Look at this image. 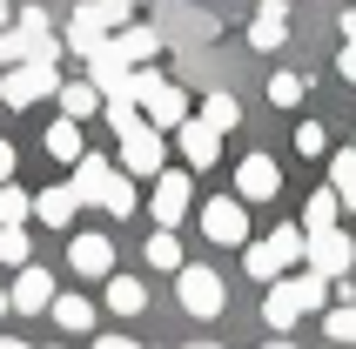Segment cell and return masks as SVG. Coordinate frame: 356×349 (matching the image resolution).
<instances>
[{
	"label": "cell",
	"mask_w": 356,
	"mask_h": 349,
	"mask_svg": "<svg viewBox=\"0 0 356 349\" xmlns=\"http://www.w3.org/2000/svg\"><path fill=\"white\" fill-rule=\"evenodd\" d=\"M302 262H309V275H350V262H356V242L343 229H323V235H302Z\"/></svg>",
	"instance_id": "cell-7"
},
{
	"label": "cell",
	"mask_w": 356,
	"mask_h": 349,
	"mask_svg": "<svg viewBox=\"0 0 356 349\" xmlns=\"http://www.w3.org/2000/svg\"><path fill=\"white\" fill-rule=\"evenodd\" d=\"M175 141H181V161H188V168H216V161H222V135H216V128H209L202 115H188V121H181V128H175Z\"/></svg>",
	"instance_id": "cell-12"
},
{
	"label": "cell",
	"mask_w": 356,
	"mask_h": 349,
	"mask_svg": "<svg viewBox=\"0 0 356 349\" xmlns=\"http://www.w3.org/2000/svg\"><path fill=\"white\" fill-rule=\"evenodd\" d=\"M108 181H115L108 155H81V161H74V181H67V188H74V202H81V209H101V202H108Z\"/></svg>",
	"instance_id": "cell-15"
},
{
	"label": "cell",
	"mask_w": 356,
	"mask_h": 349,
	"mask_svg": "<svg viewBox=\"0 0 356 349\" xmlns=\"http://www.w3.org/2000/svg\"><path fill=\"white\" fill-rule=\"evenodd\" d=\"M0 316H7V289H0Z\"/></svg>",
	"instance_id": "cell-40"
},
{
	"label": "cell",
	"mask_w": 356,
	"mask_h": 349,
	"mask_svg": "<svg viewBox=\"0 0 356 349\" xmlns=\"http://www.w3.org/2000/svg\"><path fill=\"white\" fill-rule=\"evenodd\" d=\"M282 40H289V0H262L256 20H249V47L256 54H276Z\"/></svg>",
	"instance_id": "cell-13"
},
{
	"label": "cell",
	"mask_w": 356,
	"mask_h": 349,
	"mask_svg": "<svg viewBox=\"0 0 356 349\" xmlns=\"http://www.w3.org/2000/svg\"><path fill=\"white\" fill-rule=\"evenodd\" d=\"M323 302H330V282H323V275H276V282H269V295H262V323H269V330H296L302 316L309 309H323Z\"/></svg>",
	"instance_id": "cell-1"
},
{
	"label": "cell",
	"mask_w": 356,
	"mask_h": 349,
	"mask_svg": "<svg viewBox=\"0 0 356 349\" xmlns=\"http://www.w3.org/2000/svg\"><path fill=\"white\" fill-rule=\"evenodd\" d=\"M54 95H60V115H67V121H88V115L101 108V95L88 88V81H60Z\"/></svg>",
	"instance_id": "cell-24"
},
{
	"label": "cell",
	"mask_w": 356,
	"mask_h": 349,
	"mask_svg": "<svg viewBox=\"0 0 356 349\" xmlns=\"http://www.w3.org/2000/svg\"><path fill=\"white\" fill-rule=\"evenodd\" d=\"M302 262V229L296 222H276V229L262 235V242H242V269L256 275V282H276Z\"/></svg>",
	"instance_id": "cell-2"
},
{
	"label": "cell",
	"mask_w": 356,
	"mask_h": 349,
	"mask_svg": "<svg viewBox=\"0 0 356 349\" xmlns=\"http://www.w3.org/2000/svg\"><path fill=\"white\" fill-rule=\"evenodd\" d=\"M101 209L115 215V222H121V215H135V181H128V174H115V181H108V202H101Z\"/></svg>",
	"instance_id": "cell-29"
},
{
	"label": "cell",
	"mask_w": 356,
	"mask_h": 349,
	"mask_svg": "<svg viewBox=\"0 0 356 349\" xmlns=\"http://www.w3.org/2000/svg\"><path fill=\"white\" fill-rule=\"evenodd\" d=\"M141 255H148L155 269H181V242H175V229H155V235H148V249H141Z\"/></svg>",
	"instance_id": "cell-27"
},
{
	"label": "cell",
	"mask_w": 356,
	"mask_h": 349,
	"mask_svg": "<svg viewBox=\"0 0 356 349\" xmlns=\"http://www.w3.org/2000/svg\"><path fill=\"white\" fill-rule=\"evenodd\" d=\"M47 302H54V275L27 262V269L14 275V289H7V309H20V316H40Z\"/></svg>",
	"instance_id": "cell-14"
},
{
	"label": "cell",
	"mask_w": 356,
	"mask_h": 349,
	"mask_svg": "<svg viewBox=\"0 0 356 349\" xmlns=\"http://www.w3.org/2000/svg\"><path fill=\"white\" fill-rule=\"evenodd\" d=\"M161 161H168V148H161V135L148 128V121L121 135V168L128 174H161Z\"/></svg>",
	"instance_id": "cell-11"
},
{
	"label": "cell",
	"mask_w": 356,
	"mask_h": 349,
	"mask_svg": "<svg viewBox=\"0 0 356 349\" xmlns=\"http://www.w3.org/2000/svg\"><path fill=\"white\" fill-rule=\"evenodd\" d=\"M175 295H181V309L188 316H222V302H229V289H222V275L209 269V262H181L175 269Z\"/></svg>",
	"instance_id": "cell-5"
},
{
	"label": "cell",
	"mask_w": 356,
	"mask_h": 349,
	"mask_svg": "<svg viewBox=\"0 0 356 349\" xmlns=\"http://www.w3.org/2000/svg\"><path fill=\"white\" fill-rule=\"evenodd\" d=\"M27 215H34V195L14 188V181H0V229H20Z\"/></svg>",
	"instance_id": "cell-26"
},
{
	"label": "cell",
	"mask_w": 356,
	"mask_h": 349,
	"mask_svg": "<svg viewBox=\"0 0 356 349\" xmlns=\"http://www.w3.org/2000/svg\"><path fill=\"white\" fill-rule=\"evenodd\" d=\"M323 330H330V343H356V302L330 309V316H323Z\"/></svg>",
	"instance_id": "cell-30"
},
{
	"label": "cell",
	"mask_w": 356,
	"mask_h": 349,
	"mask_svg": "<svg viewBox=\"0 0 356 349\" xmlns=\"http://www.w3.org/2000/svg\"><path fill=\"white\" fill-rule=\"evenodd\" d=\"M188 202H195V181H188L181 168H161V174H155V195H148L155 229H175L181 215H188Z\"/></svg>",
	"instance_id": "cell-8"
},
{
	"label": "cell",
	"mask_w": 356,
	"mask_h": 349,
	"mask_svg": "<svg viewBox=\"0 0 356 349\" xmlns=\"http://www.w3.org/2000/svg\"><path fill=\"white\" fill-rule=\"evenodd\" d=\"M67 262H74V275H115V242L108 235H74Z\"/></svg>",
	"instance_id": "cell-16"
},
{
	"label": "cell",
	"mask_w": 356,
	"mask_h": 349,
	"mask_svg": "<svg viewBox=\"0 0 356 349\" xmlns=\"http://www.w3.org/2000/svg\"><path fill=\"white\" fill-rule=\"evenodd\" d=\"M0 262L27 269V229H0Z\"/></svg>",
	"instance_id": "cell-32"
},
{
	"label": "cell",
	"mask_w": 356,
	"mask_h": 349,
	"mask_svg": "<svg viewBox=\"0 0 356 349\" xmlns=\"http://www.w3.org/2000/svg\"><path fill=\"white\" fill-rule=\"evenodd\" d=\"M202 121H209L216 135H229V128H236V121H242V101L229 95V88H216V95L202 101Z\"/></svg>",
	"instance_id": "cell-25"
},
{
	"label": "cell",
	"mask_w": 356,
	"mask_h": 349,
	"mask_svg": "<svg viewBox=\"0 0 356 349\" xmlns=\"http://www.w3.org/2000/svg\"><path fill=\"white\" fill-rule=\"evenodd\" d=\"M276 195H282L276 155H242L236 161V202H276Z\"/></svg>",
	"instance_id": "cell-9"
},
{
	"label": "cell",
	"mask_w": 356,
	"mask_h": 349,
	"mask_svg": "<svg viewBox=\"0 0 356 349\" xmlns=\"http://www.w3.org/2000/svg\"><path fill=\"white\" fill-rule=\"evenodd\" d=\"M330 188H337L343 209H356V148H337L330 155Z\"/></svg>",
	"instance_id": "cell-23"
},
{
	"label": "cell",
	"mask_w": 356,
	"mask_h": 349,
	"mask_svg": "<svg viewBox=\"0 0 356 349\" xmlns=\"http://www.w3.org/2000/svg\"><path fill=\"white\" fill-rule=\"evenodd\" d=\"M202 235L222 242V249H242V242H249V202H236V195L202 202Z\"/></svg>",
	"instance_id": "cell-6"
},
{
	"label": "cell",
	"mask_w": 356,
	"mask_h": 349,
	"mask_svg": "<svg viewBox=\"0 0 356 349\" xmlns=\"http://www.w3.org/2000/svg\"><path fill=\"white\" fill-rule=\"evenodd\" d=\"M269 349H296V343H282V336H276V343H269Z\"/></svg>",
	"instance_id": "cell-38"
},
{
	"label": "cell",
	"mask_w": 356,
	"mask_h": 349,
	"mask_svg": "<svg viewBox=\"0 0 356 349\" xmlns=\"http://www.w3.org/2000/svg\"><path fill=\"white\" fill-rule=\"evenodd\" d=\"M188 349H222V343H188Z\"/></svg>",
	"instance_id": "cell-39"
},
{
	"label": "cell",
	"mask_w": 356,
	"mask_h": 349,
	"mask_svg": "<svg viewBox=\"0 0 356 349\" xmlns=\"http://www.w3.org/2000/svg\"><path fill=\"white\" fill-rule=\"evenodd\" d=\"M47 316H54L67 336H88V330H95V302H88V295H54Z\"/></svg>",
	"instance_id": "cell-19"
},
{
	"label": "cell",
	"mask_w": 356,
	"mask_h": 349,
	"mask_svg": "<svg viewBox=\"0 0 356 349\" xmlns=\"http://www.w3.org/2000/svg\"><path fill=\"white\" fill-rule=\"evenodd\" d=\"M14 168H20V155H14V141H0V181H14Z\"/></svg>",
	"instance_id": "cell-35"
},
{
	"label": "cell",
	"mask_w": 356,
	"mask_h": 349,
	"mask_svg": "<svg viewBox=\"0 0 356 349\" xmlns=\"http://www.w3.org/2000/svg\"><path fill=\"white\" fill-rule=\"evenodd\" d=\"M302 95H309V81H302V74H269V101H276V108H296Z\"/></svg>",
	"instance_id": "cell-28"
},
{
	"label": "cell",
	"mask_w": 356,
	"mask_h": 349,
	"mask_svg": "<svg viewBox=\"0 0 356 349\" xmlns=\"http://www.w3.org/2000/svg\"><path fill=\"white\" fill-rule=\"evenodd\" d=\"M128 7H141V0H128Z\"/></svg>",
	"instance_id": "cell-42"
},
{
	"label": "cell",
	"mask_w": 356,
	"mask_h": 349,
	"mask_svg": "<svg viewBox=\"0 0 356 349\" xmlns=\"http://www.w3.org/2000/svg\"><path fill=\"white\" fill-rule=\"evenodd\" d=\"M337 215H343L337 188H316V195H309V209H302V222H296V229H302V235H323V229H337Z\"/></svg>",
	"instance_id": "cell-21"
},
{
	"label": "cell",
	"mask_w": 356,
	"mask_h": 349,
	"mask_svg": "<svg viewBox=\"0 0 356 349\" xmlns=\"http://www.w3.org/2000/svg\"><path fill=\"white\" fill-rule=\"evenodd\" d=\"M337 74H343V81H356V40H343V54H337Z\"/></svg>",
	"instance_id": "cell-34"
},
{
	"label": "cell",
	"mask_w": 356,
	"mask_h": 349,
	"mask_svg": "<svg viewBox=\"0 0 356 349\" xmlns=\"http://www.w3.org/2000/svg\"><path fill=\"white\" fill-rule=\"evenodd\" d=\"M108 128H115V135L141 128V108H135V101H108Z\"/></svg>",
	"instance_id": "cell-33"
},
{
	"label": "cell",
	"mask_w": 356,
	"mask_h": 349,
	"mask_svg": "<svg viewBox=\"0 0 356 349\" xmlns=\"http://www.w3.org/2000/svg\"><path fill=\"white\" fill-rule=\"evenodd\" d=\"M108 40H115V54L128 60V67H148V60L161 54V34H155V27H135V20H128V27H115Z\"/></svg>",
	"instance_id": "cell-17"
},
{
	"label": "cell",
	"mask_w": 356,
	"mask_h": 349,
	"mask_svg": "<svg viewBox=\"0 0 356 349\" xmlns=\"http://www.w3.org/2000/svg\"><path fill=\"white\" fill-rule=\"evenodd\" d=\"M323 148H330V128H323V121H302L296 128V155H323Z\"/></svg>",
	"instance_id": "cell-31"
},
{
	"label": "cell",
	"mask_w": 356,
	"mask_h": 349,
	"mask_svg": "<svg viewBox=\"0 0 356 349\" xmlns=\"http://www.w3.org/2000/svg\"><path fill=\"white\" fill-rule=\"evenodd\" d=\"M74 215H81V202H74V188H67V181L34 195V222H47V229H67Z\"/></svg>",
	"instance_id": "cell-18"
},
{
	"label": "cell",
	"mask_w": 356,
	"mask_h": 349,
	"mask_svg": "<svg viewBox=\"0 0 356 349\" xmlns=\"http://www.w3.org/2000/svg\"><path fill=\"white\" fill-rule=\"evenodd\" d=\"M108 309L115 316H141L148 309V289H141L135 275H108Z\"/></svg>",
	"instance_id": "cell-22"
},
{
	"label": "cell",
	"mask_w": 356,
	"mask_h": 349,
	"mask_svg": "<svg viewBox=\"0 0 356 349\" xmlns=\"http://www.w3.org/2000/svg\"><path fill=\"white\" fill-rule=\"evenodd\" d=\"M115 27H128V0H81L74 20H67V54H95L101 40L115 34Z\"/></svg>",
	"instance_id": "cell-3"
},
{
	"label": "cell",
	"mask_w": 356,
	"mask_h": 349,
	"mask_svg": "<svg viewBox=\"0 0 356 349\" xmlns=\"http://www.w3.org/2000/svg\"><path fill=\"white\" fill-rule=\"evenodd\" d=\"M0 7H14V0H0Z\"/></svg>",
	"instance_id": "cell-41"
},
{
	"label": "cell",
	"mask_w": 356,
	"mask_h": 349,
	"mask_svg": "<svg viewBox=\"0 0 356 349\" xmlns=\"http://www.w3.org/2000/svg\"><path fill=\"white\" fill-rule=\"evenodd\" d=\"M0 349H34V343H20V336H0Z\"/></svg>",
	"instance_id": "cell-37"
},
{
	"label": "cell",
	"mask_w": 356,
	"mask_h": 349,
	"mask_svg": "<svg viewBox=\"0 0 356 349\" xmlns=\"http://www.w3.org/2000/svg\"><path fill=\"white\" fill-rule=\"evenodd\" d=\"M40 148H47L54 161H81V155H88V148H81V121H67V115H60V121H47Z\"/></svg>",
	"instance_id": "cell-20"
},
{
	"label": "cell",
	"mask_w": 356,
	"mask_h": 349,
	"mask_svg": "<svg viewBox=\"0 0 356 349\" xmlns=\"http://www.w3.org/2000/svg\"><path fill=\"white\" fill-rule=\"evenodd\" d=\"M128 74H135V67H128V60L115 54V40H101L95 54H88V88H95L101 101H121V88H128Z\"/></svg>",
	"instance_id": "cell-10"
},
{
	"label": "cell",
	"mask_w": 356,
	"mask_h": 349,
	"mask_svg": "<svg viewBox=\"0 0 356 349\" xmlns=\"http://www.w3.org/2000/svg\"><path fill=\"white\" fill-rule=\"evenodd\" d=\"M95 349H141V343H135V336H115V330H108V336H95Z\"/></svg>",
	"instance_id": "cell-36"
},
{
	"label": "cell",
	"mask_w": 356,
	"mask_h": 349,
	"mask_svg": "<svg viewBox=\"0 0 356 349\" xmlns=\"http://www.w3.org/2000/svg\"><path fill=\"white\" fill-rule=\"evenodd\" d=\"M60 88V67L54 60H14V67H0V101L7 108H34Z\"/></svg>",
	"instance_id": "cell-4"
}]
</instances>
